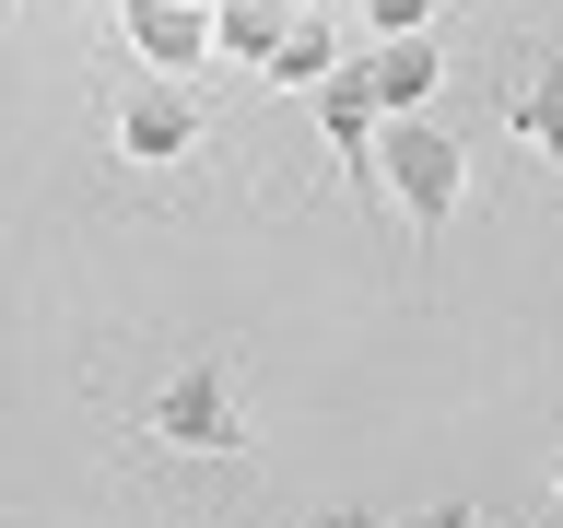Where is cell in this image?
<instances>
[{
	"instance_id": "cell-6",
	"label": "cell",
	"mask_w": 563,
	"mask_h": 528,
	"mask_svg": "<svg viewBox=\"0 0 563 528\" xmlns=\"http://www.w3.org/2000/svg\"><path fill=\"white\" fill-rule=\"evenodd\" d=\"M376 82V118H422V106L446 95V47L434 35H376V59H352Z\"/></svg>"
},
{
	"instance_id": "cell-15",
	"label": "cell",
	"mask_w": 563,
	"mask_h": 528,
	"mask_svg": "<svg viewBox=\"0 0 563 528\" xmlns=\"http://www.w3.org/2000/svg\"><path fill=\"white\" fill-rule=\"evenodd\" d=\"M188 12H211V0H188Z\"/></svg>"
},
{
	"instance_id": "cell-14",
	"label": "cell",
	"mask_w": 563,
	"mask_h": 528,
	"mask_svg": "<svg viewBox=\"0 0 563 528\" xmlns=\"http://www.w3.org/2000/svg\"><path fill=\"white\" fill-rule=\"evenodd\" d=\"M0 24H12V0H0Z\"/></svg>"
},
{
	"instance_id": "cell-16",
	"label": "cell",
	"mask_w": 563,
	"mask_h": 528,
	"mask_svg": "<svg viewBox=\"0 0 563 528\" xmlns=\"http://www.w3.org/2000/svg\"><path fill=\"white\" fill-rule=\"evenodd\" d=\"M552 528H563V517H552Z\"/></svg>"
},
{
	"instance_id": "cell-3",
	"label": "cell",
	"mask_w": 563,
	"mask_h": 528,
	"mask_svg": "<svg viewBox=\"0 0 563 528\" xmlns=\"http://www.w3.org/2000/svg\"><path fill=\"white\" fill-rule=\"evenodd\" d=\"M106 130H118V153H130V165H188V153L211 141V106H200V82H165V70H141V82H118Z\"/></svg>"
},
{
	"instance_id": "cell-8",
	"label": "cell",
	"mask_w": 563,
	"mask_h": 528,
	"mask_svg": "<svg viewBox=\"0 0 563 528\" xmlns=\"http://www.w3.org/2000/svg\"><path fill=\"white\" fill-rule=\"evenodd\" d=\"M329 70H341V35L317 24V12H294V24H282V59L258 70V82H271V95H317Z\"/></svg>"
},
{
	"instance_id": "cell-11",
	"label": "cell",
	"mask_w": 563,
	"mask_h": 528,
	"mask_svg": "<svg viewBox=\"0 0 563 528\" xmlns=\"http://www.w3.org/2000/svg\"><path fill=\"white\" fill-rule=\"evenodd\" d=\"M387 528H493L482 505H457V493H434V505H411V517H387Z\"/></svg>"
},
{
	"instance_id": "cell-10",
	"label": "cell",
	"mask_w": 563,
	"mask_h": 528,
	"mask_svg": "<svg viewBox=\"0 0 563 528\" xmlns=\"http://www.w3.org/2000/svg\"><path fill=\"white\" fill-rule=\"evenodd\" d=\"M364 35H434V0H364Z\"/></svg>"
},
{
	"instance_id": "cell-1",
	"label": "cell",
	"mask_w": 563,
	"mask_h": 528,
	"mask_svg": "<svg viewBox=\"0 0 563 528\" xmlns=\"http://www.w3.org/2000/svg\"><path fill=\"white\" fill-rule=\"evenodd\" d=\"M376 188L399 200V223L434 246L457 223V200H470V141L434 130V118H387V130H376Z\"/></svg>"
},
{
	"instance_id": "cell-2",
	"label": "cell",
	"mask_w": 563,
	"mask_h": 528,
	"mask_svg": "<svg viewBox=\"0 0 563 528\" xmlns=\"http://www.w3.org/2000/svg\"><path fill=\"white\" fill-rule=\"evenodd\" d=\"M153 435H165L176 458H235L246 447V387L223 352H200V364H176L165 387H153Z\"/></svg>"
},
{
	"instance_id": "cell-12",
	"label": "cell",
	"mask_w": 563,
	"mask_h": 528,
	"mask_svg": "<svg viewBox=\"0 0 563 528\" xmlns=\"http://www.w3.org/2000/svg\"><path fill=\"white\" fill-rule=\"evenodd\" d=\"M306 528H387V517H376V505H317Z\"/></svg>"
},
{
	"instance_id": "cell-13",
	"label": "cell",
	"mask_w": 563,
	"mask_h": 528,
	"mask_svg": "<svg viewBox=\"0 0 563 528\" xmlns=\"http://www.w3.org/2000/svg\"><path fill=\"white\" fill-rule=\"evenodd\" d=\"M552 493H563V447H552Z\"/></svg>"
},
{
	"instance_id": "cell-5",
	"label": "cell",
	"mask_w": 563,
	"mask_h": 528,
	"mask_svg": "<svg viewBox=\"0 0 563 528\" xmlns=\"http://www.w3.org/2000/svg\"><path fill=\"white\" fill-rule=\"evenodd\" d=\"M106 12L130 35V59H153L165 82H188V70L211 59V12H188V0H106Z\"/></svg>"
},
{
	"instance_id": "cell-9",
	"label": "cell",
	"mask_w": 563,
	"mask_h": 528,
	"mask_svg": "<svg viewBox=\"0 0 563 528\" xmlns=\"http://www.w3.org/2000/svg\"><path fill=\"white\" fill-rule=\"evenodd\" d=\"M505 130H517L528 153H552V165H563V59H540L517 95H505Z\"/></svg>"
},
{
	"instance_id": "cell-4",
	"label": "cell",
	"mask_w": 563,
	"mask_h": 528,
	"mask_svg": "<svg viewBox=\"0 0 563 528\" xmlns=\"http://www.w3.org/2000/svg\"><path fill=\"white\" fill-rule=\"evenodd\" d=\"M376 82H364V70H329V82H317V141H329V176H341L352 200H376Z\"/></svg>"
},
{
	"instance_id": "cell-7",
	"label": "cell",
	"mask_w": 563,
	"mask_h": 528,
	"mask_svg": "<svg viewBox=\"0 0 563 528\" xmlns=\"http://www.w3.org/2000/svg\"><path fill=\"white\" fill-rule=\"evenodd\" d=\"M282 0H211V59H246V70H271L282 59Z\"/></svg>"
}]
</instances>
